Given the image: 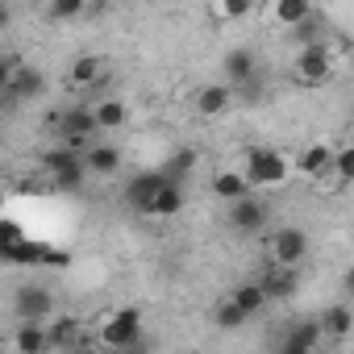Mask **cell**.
<instances>
[{"mask_svg":"<svg viewBox=\"0 0 354 354\" xmlns=\"http://www.w3.org/2000/svg\"><path fill=\"white\" fill-rule=\"evenodd\" d=\"M242 175H246L250 192H259V188H279V184L292 180V158H288L283 150H271V146H250Z\"/></svg>","mask_w":354,"mask_h":354,"instance_id":"obj_1","label":"cell"},{"mask_svg":"<svg viewBox=\"0 0 354 354\" xmlns=\"http://www.w3.org/2000/svg\"><path fill=\"white\" fill-rule=\"evenodd\" d=\"M55 133L63 138V146H71V150H88L92 146V133H96V117H92V104L88 100H80V104H67V109H59L55 113Z\"/></svg>","mask_w":354,"mask_h":354,"instance_id":"obj_2","label":"cell"},{"mask_svg":"<svg viewBox=\"0 0 354 354\" xmlns=\"http://www.w3.org/2000/svg\"><path fill=\"white\" fill-rule=\"evenodd\" d=\"M42 167L50 171V184L59 192H75L84 180H88V171H84V154L71 150V146H55L42 154Z\"/></svg>","mask_w":354,"mask_h":354,"instance_id":"obj_3","label":"cell"},{"mask_svg":"<svg viewBox=\"0 0 354 354\" xmlns=\"http://www.w3.org/2000/svg\"><path fill=\"white\" fill-rule=\"evenodd\" d=\"M333 71H337V59H333L329 42L300 46V55H296V84H304V88H321V84L333 80Z\"/></svg>","mask_w":354,"mask_h":354,"instance_id":"obj_4","label":"cell"},{"mask_svg":"<svg viewBox=\"0 0 354 354\" xmlns=\"http://www.w3.org/2000/svg\"><path fill=\"white\" fill-rule=\"evenodd\" d=\"M138 342H142V313L138 308H117L100 325V346H109L113 354H129Z\"/></svg>","mask_w":354,"mask_h":354,"instance_id":"obj_5","label":"cell"},{"mask_svg":"<svg viewBox=\"0 0 354 354\" xmlns=\"http://www.w3.org/2000/svg\"><path fill=\"white\" fill-rule=\"evenodd\" d=\"M271 267H283V271H296L304 259H308V234L300 225H283L271 234Z\"/></svg>","mask_w":354,"mask_h":354,"instance_id":"obj_6","label":"cell"},{"mask_svg":"<svg viewBox=\"0 0 354 354\" xmlns=\"http://www.w3.org/2000/svg\"><path fill=\"white\" fill-rule=\"evenodd\" d=\"M13 313H17V321H38V325H46L50 313H55V292L42 288V283H21L17 296H13Z\"/></svg>","mask_w":354,"mask_h":354,"instance_id":"obj_7","label":"cell"},{"mask_svg":"<svg viewBox=\"0 0 354 354\" xmlns=\"http://www.w3.org/2000/svg\"><path fill=\"white\" fill-rule=\"evenodd\" d=\"M158 188H162V175H158V171H133L129 180H125V188H121V201H125L129 213L150 217V205H154Z\"/></svg>","mask_w":354,"mask_h":354,"instance_id":"obj_8","label":"cell"},{"mask_svg":"<svg viewBox=\"0 0 354 354\" xmlns=\"http://www.w3.org/2000/svg\"><path fill=\"white\" fill-rule=\"evenodd\" d=\"M267 217H271V209H267V201H263L259 192H246L242 201L230 205V225H234L238 234H263Z\"/></svg>","mask_w":354,"mask_h":354,"instance_id":"obj_9","label":"cell"},{"mask_svg":"<svg viewBox=\"0 0 354 354\" xmlns=\"http://www.w3.org/2000/svg\"><path fill=\"white\" fill-rule=\"evenodd\" d=\"M329 167H333V146H325V142H308L292 158V171H300L304 180H317V184L329 180Z\"/></svg>","mask_w":354,"mask_h":354,"instance_id":"obj_10","label":"cell"},{"mask_svg":"<svg viewBox=\"0 0 354 354\" xmlns=\"http://www.w3.org/2000/svg\"><path fill=\"white\" fill-rule=\"evenodd\" d=\"M221 67H225V88H230V92L242 88V84H250V80H259V59H254L250 46H234V50L221 59Z\"/></svg>","mask_w":354,"mask_h":354,"instance_id":"obj_11","label":"cell"},{"mask_svg":"<svg viewBox=\"0 0 354 354\" xmlns=\"http://www.w3.org/2000/svg\"><path fill=\"white\" fill-rule=\"evenodd\" d=\"M317 346H321V325L317 321H296L283 333V342H279L275 354H317Z\"/></svg>","mask_w":354,"mask_h":354,"instance_id":"obj_12","label":"cell"},{"mask_svg":"<svg viewBox=\"0 0 354 354\" xmlns=\"http://www.w3.org/2000/svg\"><path fill=\"white\" fill-rule=\"evenodd\" d=\"M254 283H259V292H263L267 300H292L296 288H300L296 271H283V267H271V263H267V271H263Z\"/></svg>","mask_w":354,"mask_h":354,"instance_id":"obj_13","label":"cell"},{"mask_svg":"<svg viewBox=\"0 0 354 354\" xmlns=\"http://www.w3.org/2000/svg\"><path fill=\"white\" fill-rule=\"evenodd\" d=\"M9 96L13 100H42L46 96V75L30 63H17L13 71V84H9Z\"/></svg>","mask_w":354,"mask_h":354,"instance_id":"obj_14","label":"cell"},{"mask_svg":"<svg viewBox=\"0 0 354 354\" xmlns=\"http://www.w3.org/2000/svg\"><path fill=\"white\" fill-rule=\"evenodd\" d=\"M92 117H96V133L104 129H121L129 121V104L121 96H104V100H92Z\"/></svg>","mask_w":354,"mask_h":354,"instance_id":"obj_15","label":"cell"},{"mask_svg":"<svg viewBox=\"0 0 354 354\" xmlns=\"http://www.w3.org/2000/svg\"><path fill=\"white\" fill-rule=\"evenodd\" d=\"M117 167H121V150L113 142H92L84 150V171L88 175H113Z\"/></svg>","mask_w":354,"mask_h":354,"instance_id":"obj_16","label":"cell"},{"mask_svg":"<svg viewBox=\"0 0 354 354\" xmlns=\"http://www.w3.org/2000/svg\"><path fill=\"white\" fill-rule=\"evenodd\" d=\"M13 350H17V354H46V350H50L46 325H38V321H17V333H13Z\"/></svg>","mask_w":354,"mask_h":354,"instance_id":"obj_17","label":"cell"},{"mask_svg":"<svg viewBox=\"0 0 354 354\" xmlns=\"http://www.w3.org/2000/svg\"><path fill=\"white\" fill-rule=\"evenodd\" d=\"M230 104H234V92H230L225 84H205V88L196 92V113H201V117H221Z\"/></svg>","mask_w":354,"mask_h":354,"instance_id":"obj_18","label":"cell"},{"mask_svg":"<svg viewBox=\"0 0 354 354\" xmlns=\"http://www.w3.org/2000/svg\"><path fill=\"white\" fill-rule=\"evenodd\" d=\"M246 192H250V184H246V175H242V171L221 167V171L213 175V196H217V201H230V205H234V201H242Z\"/></svg>","mask_w":354,"mask_h":354,"instance_id":"obj_19","label":"cell"},{"mask_svg":"<svg viewBox=\"0 0 354 354\" xmlns=\"http://www.w3.org/2000/svg\"><path fill=\"white\" fill-rule=\"evenodd\" d=\"M67 84H71L75 92H92V88L100 84V59H96V55H80V59L71 63V71H67Z\"/></svg>","mask_w":354,"mask_h":354,"instance_id":"obj_20","label":"cell"},{"mask_svg":"<svg viewBox=\"0 0 354 354\" xmlns=\"http://www.w3.org/2000/svg\"><path fill=\"white\" fill-rule=\"evenodd\" d=\"M192 167H196V154L192 150H175L162 167H154L158 175H162V184H175V188H184V180L192 175Z\"/></svg>","mask_w":354,"mask_h":354,"instance_id":"obj_21","label":"cell"},{"mask_svg":"<svg viewBox=\"0 0 354 354\" xmlns=\"http://www.w3.org/2000/svg\"><path fill=\"white\" fill-rule=\"evenodd\" d=\"M271 17H275L283 30H296L300 21H308V17H313V5H308V0H275Z\"/></svg>","mask_w":354,"mask_h":354,"instance_id":"obj_22","label":"cell"},{"mask_svg":"<svg viewBox=\"0 0 354 354\" xmlns=\"http://www.w3.org/2000/svg\"><path fill=\"white\" fill-rule=\"evenodd\" d=\"M184 213V188H175V184H162L154 205H150V217H180Z\"/></svg>","mask_w":354,"mask_h":354,"instance_id":"obj_23","label":"cell"},{"mask_svg":"<svg viewBox=\"0 0 354 354\" xmlns=\"http://www.w3.org/2000/svg\"><path fill=\"white\" fill-rule=\"evenodd\" d=\"M317 325H321V333H329V337H337V342H342V337L350 333V308H346V304H329V308L321 313V321H317Z\"/></svg>","mask_w":354,"mask_h":354,"instance_id":"obj_24","label":"cell"},{"mask_svg":"<svg viewBox=\"0 0 354 354\" xmlns=\"http://www.w3.org/2000/svg\"><path fill=\"white\" fill-rule=\"evenodd\" d=\"M230 300L246 313V317H254V313H263V304H267V296L259 292V283H242V288H234L230 292Z\"/></svg>","mask_w":354,"mask_h":354,"instance_id":"obj_25","label":"cell"},{"mask_svg":"<svg viewBox=\"0 0 354 354\" xmlns=\"http://www.w3.org/2000/svg\"><path fill=\"white\" fill-rule=\"evenodd\" d=\"M329 180H337V184H350V180H354V146H337V150H333Z\"/></svg>","mask_w":354,"mask_h":354,"instance_id":"obj_26","label":"cell"},{"mask_svg":"<svg viewBox=\"0 0 354 354\" xmlns=\"http://www.w3.org/2000/svg\"><path fill=\"white\" fill-rule=\"evenodd\" d=\"M213 321H217V325H221V329L230 333V329H242V325H246L250 317H246V313H242V308H238V304H234L230 296H225V300H221V304L213 308Z\"/></svg>","mask_w":354,"mask_h":354,"instance_id":"obj_27","label":"cell"},{"mask_svg":"<svg viewBox=\"0 0 354 354\" xmlns=\"http://www.w3.org/2000/svg\"><path fill=\"white\" fill-rule=\"evenodd\" d=\"M250 13H254V9L246 5V0H221V5L209 9L213 21H242V17H250Z\"/></svg>","mask_w":354,"mask_h":354,"instance_id":"obj_28","label":"cell"},{"mask_svg":"<svg viewBox=\"0 0 354 354\" xmlns=\"http://www.w3.org/2000/svg\"><path fill=\"white\" fill-rule=\"evenodd\" d=\"M88 9H84V0H55V5H46V17L50 21H75V17H84Z\"/></svg>","mask_w":354,"mask_h":354,"instance_id":"obj_29","label":"cell"},{"mask_svg":"<svg viewBox=\"0 0 354 354\" xmlns=\"http://www.w3.org/2000/svg\"><path fill=\"white\" fill-rule=\"evenodd\" d=\"M13 71H17V59H9V55H0V96L9 92V84H13Z\"/></svg>","mask_w":354,"mask_h":354,"instance_id":"obj_30","label":"cell"},{"mask_svg":"<svg viewBox=\"0 0 354 354\" xmlns=\"http://www.w3.org/2000/svg\"><path fill=\"white\" fill-rule=\"evenodd\" d=\"M9 21H13V9L5 5V0H0V30H9Z\"/></svg>","mask_w":354,"mask_h":354,"instance_id":"obj_31","label":"cell"},{"mask_svg":"<svg viewBox=\"0 0 354 354\" xmlns=\"http://www.w3.org/2000/svg\"><path fill=\"white\" fill-rule=\"evenodd\" d=\"M9 205V192H5V180H0V209H5Z\"/></svg>","mask_w":354,"mask_h":354,"instance_id":"obj_32","label":"cell"}]
</instances>
